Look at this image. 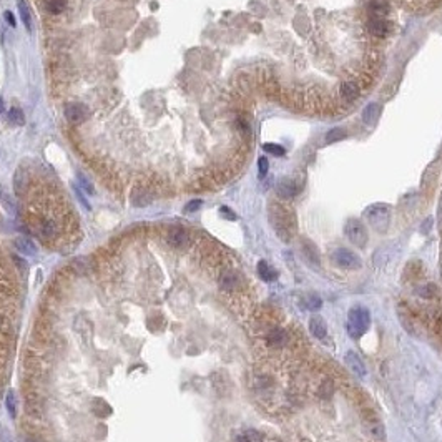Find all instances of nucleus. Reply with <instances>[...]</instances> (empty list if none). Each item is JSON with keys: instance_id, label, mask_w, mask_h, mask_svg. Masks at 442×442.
I'll return each mask as SVG.
<instances>
[{"instance_id": "obj_1", "label": "nucleus", "mask_w": 442, "mask_h": 442, "mask_svg": "<svg viewBox=\"0 0 442 442\" xmlns=\"http://www.w3.org/2000/svg\"><path fill=\"white\" fill-rule=\"evenodd\" d=\"M369 324H371V314L366 308H352L348 314V332L351 338H361L366 331L369 329Z\"/></svg>"}, {"instance_id": "obj_2", "label": "nucleus", "mask_w": 442, "mask_h": 442, "mask_svg": "<svg viewBox=\"0 0 442 442\" xmlns=\"http://www.w3.org/2000/svg\"><path fill=\"white\" fill-rule=\"evenodd\" d=\"M366 218L377 231H386L391 220V209L386 205H372L366 209Z\"/></svg>"}, {"instance_id": "obj_3", "label": "nucleus", "mask_w": 442, "mask_h": 442, "mask_svg": "<svg viewBox=\"0 0 442 442\" xmlns=\"http://www.w3.org/2000/svg\"><path fill=\"white\" fill-rule=\"evenodd\" d=\"M344 234H346V238L357 248H364L366 243H368V238H369L368 230H366V226L363 225V221L356 220V218H352V220H349L346 223V226H344Z\"/></svg>"}, {"instance_id": "obj_4", "label": "nucleus", "mask_w": 442, "mask_h": 442, "mask_svg": "<svg viewBox=\"0 0 442 442\" xmlns=\"http://www.w3.org/2000/svg\"><path fill=\"white\" fill-rule=\"evenodd\" d=\"M332 259L336 261V264H338L339 268H344V269H357L361 266L359 256H357L356 253L346 250V248L336 250L334 255H332Z\"/></svg>"}, {"instance_id": "obj_5", "label": "nucleus", "mask_w": 442, "mask_h": 442, "mask_svg": "<svg viewBox=\"0 0 442 442\" xmlns=\"http://www.w3.org/2000/svg\"><path fill=\"white\" fill-rule=\"evenodd\" d=\"M65 118L70 121V123H83V121L88 120L90 116V110H88L87 105L83 103H70L65 107Z\"/></svg>"}, {"instance_id": "obj_6", "label": "nucleus", "mask_w": 442, "mask_h": 442, "mask_svg": "<svg viewBox=\"0 0 442 442\" xmlns=\"http://www.w3.org/2000/svg\"><path fill=\"white\" fill-rule=\"evenodd\" d=\"M366 27L371 32V35L377 37V39H384L387 33H389V23L384 19H381V17H371V19H368Z\"/></svg>"}, {"instance_id": "obj_7", "label": "nucleus", "mask_w": 442, "mask_h": 442, "mask_svg": "<svg viewBox=\"0 0 442 442\" xmlns=\"http://www.w3.org/2000/svg\"><path fill=\"white\" fill-rule=\"evenodd\" d=\"M189 243V234L185 228H171L168 233V245L173 248H185Z\"/></svg>"}, {"instance_id": "obj_8", "label": "nucleus", "mask_w": 442, "mask_h": 442, "mask_svg": "<svg viewBox=\"0 0 442 442\" xmlns=\"http://www.w3.org/2000/svg\"><path fill=\"white\" fill-rule=\"evenodd\" d=\"M151 200H153V195L145 186H137L132 191V205L137 208H145L151 203Z\"/></svg>"}, {"instance_id": "obj_9", "label": "nucleus", "mask_w": 442, "mask_h": 442, "mask_svg": "<svg viewBox=\"0 0 442 442\" xmlns=\"http://www.w3.org/2000/svg\"><path fill=\"white\" fill-rule=\"evenodd\" d=\"M344 359H346V364L349 366V369H351L357 377H364L366 374H368V369H366L364 363L361 361V357L357 356L356 352H352V351L346 352Z\"/></svg>"}, {"instance_id": "obj_10", "label": "nucleus", "mask_w": 442, "mask_h": 442, "mask_svg": "<svg viewBox=\"0 0 442 442\" xmlns=\"http://www.w3.org/2000/svg\"><path fill=\"white\" fill-rule=\"evenodd\" d=\"M276 191H278V196H279V198L289 200V198H294V196L298 195L300 188H298V183L294 182V180L284 178V180H281L279 185H278Z\"/></svg>"}, {"instance_id": "obj_11", "label": "nucleus", "mask_w": 442, "mask_h": 442, "mask_svg": "<svg viewBox=\"0 0 442 442\" xmlns=\"http://www.w3.org/2000/svg\"><path fill=\"white\" fill-rule=\"evenodd\" d=\"M341 95H343V98L346 100V102H354V100L359 98L361 90L356 82L346 80V82H343V85H341Z\"/></svg>"}, {"instance_id": "obj_12", "label": "nucleus", "mask_w": 442, "mask_h": 442, "mask_svg": "<svg viewBox=\"0 0 442 442\" xmlns=\"http://www.w3.org/2000/svg\"><path fill=\"white\" fill-rule=\"evenodd\" d=\"M28 188V173L23 170V168H19L15 171L14 176V189L17 196H23V193L27 191Z\"/></svg>"}, {"instance_id": "obj_13", "label": "nucleus", "mask_w": 442, "mask_h": 442, "mask_svg": "<svg viewBox=\"0 0 442 442\" xmlns=\"http://www.w3.org/2000/svg\"><path fill=\"white\" fill-rule=\"evenodd\" d=\"M368 8H369V12L372 14V17H381V19H384V17L389 14V10H391L389 2H387V0H369Z\"/></svg>"}, {"instance_id": "obj_14", "label": "nucleus", "mask_w": 442, "mask_h": 442, "mask_svg": "<svg viewBox=\"0 0 442 442\" xmlns=\"http://www.w3.org/2000/svg\"><path fill=\"white\" fill-rule=\"evenodd\" d=\"M309 331H311V334H313L314 338L323 339L324 336L327 334V326H326V323H324V319L319 318V316L311 318L309 319Z\"/></svg>"}, {"instance_id": "obj_15", "label": "nucleus", "mask_w": 442, "mask_h": 442, "mask_svg": "<svg viewBox=\"0 0 442 442\" xmlns=\"http://www.w3.org/2000/svg\"><path fill=\"white\" fill-rule=\"evenodd\" d=\"M379 113H381V107L377 103H369L364 107L363 113H361V118L366 125H374L379 118Z\"/></svg>"}, {"instance_id": "obj_16", "label": "nucleus", "mask_w": 442, "mask_h": 442, "mask_svg": "<svg viewBox=\"0 0 442 442\" xmlns=\"http://www.w3.org/2000/svg\"><path fill=\"white\" fill-rule=\"evenodd\" d=\"M15 248L25 256H35L37 255V246L30 238H25V236L17 238L15 239Z\"/></svg>"}, {"instance_id": "obj_17", "label": "nucleus", "mask_w": 442, "mask_h": 442, "mask_svg": "<svg viewBox=\"0 0 442 442\" xmlns=\"http://www.w3.org/2000/svg\"><path fill=\"white\" fill-rule=\"evenodd\" d=\"M220 283H221L223 289H226V291H233V289H236L238 284H239V276L234 271H226V273H223Z\"/></svg>"}, {"instance_id": "obj_18", "label": "nucleus", "mask_w": 442, "mask_h": 442, "mask_svg": "<svg viewBox=\"0 0 442 442\" xmlns=\"http://www.w3.org/2000/svg\"><path fill=\"white\" fill-rule=\"evenodd\" d=\"M258 275L261 279L266 281V283H271V281H275L278 278V273L269 266L266 261H259L258 263Z\"/></svg>"}, {"instance_id": "obj_19", "label": "nucleus", "mask_w": 442, "mask_h": 442, "mask_svg": "<svg viewBox=\"0 0 442 442\" xmlns=\"http://www.w3.org/2000/svg\"><path fill=\"white\" fill-rule=\"evenodd\" d=\"M17 7H19V14H20V19H22V22L25 23V27L28 28V30H32V14H30V8H28V3L25 2V0H17Z\"/></svg>"}, {"instance_id": "obj_20", "label": "nucleus", "mask_w": 442, "mask_h": 442, "mask_svg": "<svg viewBox=\"0 0 442 442\" xmlns=\"http://www.w3.org/2000/svg\"><path fill=\"white\" fill-rule=\"evenodd\" d=\"M40 233L44 234L45 238H53V236H55V234L58 233V228H57L55 221L45 220V221L40 225Z\"/></svg>"}, {"instance_id": "obj_21", "label": "nucleus", "mask_w": 442, "mask_h": 442, "mask_svg": "<svg viewBox=\"0 0 442 442\" xmlns=\"http://www.w3.org/2000/svg\"><path fill=\"white\" fill-rule=\"evenodd\" d=\"M321 306H323V301L319 300V296H314V294H309V296H306L304 300H302V308L304 309L318 311V309H321Z\"/></svg>"}, {"instance_id": "obj_22", "label": "nucleus", "mask_w": 442, "mask_h": 442, "mask_svg": "<svg viewBox=\"0 0 442 442\" xmlns=\"http://www.w3.org/2000/svg\"><path fill=\"white\" fill-rule=\"evenodd\" d=\"M5 407L10 418H17V394L14 391H8L5 395Z\"/></svg>"}, {"instance_id": "obj_23", "label": "nucleus", "mask_w": 442, "mask_h": 442, "mask_svg": "<svg viewBox=\"0 0 442 442\" xmlns=\"http://www.w3.org/2000/svg\"><path fill=\"white\" fill-rule=\"evenodd\" d=\"M8 121H10L12 125H17V126H22L25 125V116H23V112L20 110V108H10V112H8Z\"/></svg>"}, {"instance_id": "obj_24", "label": "nucleus", "mask_w": 442, "mask_h": 442, "mask_svg": "<svg viewBox=\"0 0 442 442\" xmlns=\"http://www.w3.org/2000/svg\"><path fill=\"white\" fill-rule=\"evenodd\" d=\"M67 5V0H47V10L50 14H62Z\"/></svg>"}, {"instance_id": "obj_25", "label": "nucleus", "mask_w": 442, "mask_h": 442, "mask_svg": "<svg viewBox=\"0 0 442 442\" xmlns=\"http://www.w3.org/2000/svg\"><path fill=\"white\" fill-rule=\"evenodd\" d=\"M343 138H346V132H344L343 128H332L326 135V141L327 143L339 141V140H343Z\"/></svg>"}, {"instance_id": "obj_26", "label": "nucleus", "mask_w": 442, "mask_h": 442, "mask_svg": "<svg viewBox=\"0 0 442 442\" xmlns=\"http://www.w3.org/2000/svg\"><path fill=\"white\" fill-rule=\"evenodd\" d=\"M263 150L269 155H275V157H283L286 153V150L281 145H276V143H266L263 145Z\"/></svg>"}, {"instance_id": "obj_27", "label": "nucleus", "mask_w": 442, "mask_h": 442, "mask_svg": "<svg viewBox=\"0 0 442 442\" xmlns=\"http://www.w3.org/2000/svg\"><path fill=\"white\" fill-rule=\"evenodd\" d=\"M284 331L283 329H275L271 332V334H269V343L273 344V346H275V344H278V346H281V344L284 343Z\"/></svg>"}, {"instance_id": "obj_28", "label": "nucleus", "mask_w": 442, "mask_h": 442, "mask_svg": "<svg viewBox=\"0 0 442 442\" xmlns=\"http://www.w3.org/2000/svg\"><path fill=\"white\" fill-rule=\"evenodd\" d=\"M0 201H2L3 206H5V208H7L10 213H14V211H15V205H14V201L10 200V196H8V193H7V191H3L2 188H0Z\"/></svg>"}, {"instance_id": "obj_29", "label": "nucleus", "mask_w": 442, "mask_h": 442, "mask_svg": "<svg viewBox=\"0 0 442 442\" xmlns=\"http://www.w3.org/2000/svg\"><path fill=\"white\" fill-rule=\"evenodd\" d=\"M77 178H78V183H80V188L82 189H85V191L88 193V195H93V186H92V183L88 182V180L85 178V176H83L82 173H78L77 175Z\"/></svg>"}, {"instance_id": "obj_30", "label": "nucleus", "mask_w": 442, "mask_h": 442, "mask_svg": "<svg viewBox=\"0 0 442 442\" xmlns=\"http://www.w3.org/2000/svg\"><path fill=\"white\" fill-rule=\"evenodd\" d=\"M258 171H259V176H261V178H264V176H266V173L269 171V162H268V158L261 157V158L258 160Z\"/></svg>"}, {"instance_id": "obj_31", "label": "nucleus", "mask_w": 442, "mask_h": 442, "mask_svg": "<svg viewBox=\"0 0 442 442\" xmlns=\"http://www.w3.org/2000/svg\"><path fill=\"white\" fill-rule=\"evenodd\" d=\"M201 205H203V201H201V200H191L186 206H185V211H186V213H195V211H198V209L201 208Z\"/></svg>"}, {"instance_id": "obj_32", "label": "nucleus", "mask_w": 442, "mask_h": 442, "mask_svg": "<svg viewBox=\"0 0 442 442\" xmlns=\"http://www.w3.org/2000/svg\"><path fill=\"white\" fill-rule=\"evenodd\" d=\"M220 213L226 218V220H231V221L236 220V214H234L233 209L228 208V206H221V208H220Z\"/></svg>"}, {"instance_id": "obj_33", "label": "nucleus", "mask_w": 442, "mask_h": 442, "mask_svg": "<svg viewBox=\"0 0 442 442\" xmlns=\"http://www.w3.org/2000/svg\"><path fill=\"white\" fill-rule=\"evenodd\" d=\"M75 193H77V196H78L80 203L83 205V208H85V209H90V203H88V200L85 198V195H83V193H82V189H80V188H75Z\"/></svg>"}, {"instance_id": "obj_34", "label": "nucleus", "mask_w": 442, "mask_h": 442, "mask_svg": "<svg viewBox=\"0 0 442 442\" xmlns=\"http://www.w3.org/2000/svg\"><path fill=\"white\" fill-rule=\"evenodd\" d=\"M14 261H15V264H17V266H19L20 271H27V268H28L27 261L22 259V258H20V256H14Z\"/></svg>"}, {"instance_id": "obj_35", "label": "nucleus", "mask_w": 442, "mask_h": 442, "mask_svg": "<svg viewBox=\"0 0 442 442\" xmlns=\"http://www.w3.org/2000/svg\"><path fill=\"white\" fill-rule=\"evenodd\" d=\"M3 17H5V22L8 23V25H12V27H15V17L12 15V12H5V14H3Z\"/></svg>"}, {"instance_id": "obj_36", "label": "nucleus", "mask_w": 442, "mask_h": 442, "mask_svg": "<svg viewBox=\"0 0 442 442\" xmlns=\"http://www.w3.org/2000/svg\"><path fill=\"white\" fill-rule=\"evenodd\" d=\"M0 441H2V442H10V437H8L5 427H3V426H0Z\"/></svg>"}, {"instance_id": "obj_37", "label": "nucleus", "mask_w": 442, "mask_h": 442, "mask_svg": "<svg viewBox=\"0 0 442 442\" xmlns=\"http://www.w3.org/2000/svg\"><path fill=\"white\" fill-rule=\"evenodd\" d=\"M3 110H5V103H3V100H0V116L3 115Z\"/></svg>"}, {"instance_id": "obj_38", "label": "nucleus", "mask_w": 442, "mask_h": 442, "mask_svg": "<svg viewBox=\"0 0 442 442\" xmlns=\"http://www.w3.org/2000/svg\"><path fill=\"white\" fill-rule=\"evenodd\" d=\"M27 442H40V441H37V439H27Z\"/></svg>"}, {"instance_id": "obj_39", "label": "nucleus", "mask_w": 442, "mask_h": 442, "mask_svg": "<svg viewBox=\"0 0 442 442\" xmlns=\"http://www.w3.org/2000/svg\"><path fill=\"white\" fill-rule=\"evenodd\" d=\"M0 326H2V316H0Z\"/></svg>"}]
</instances>
